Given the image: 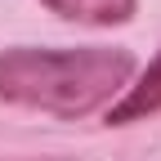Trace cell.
Instances as JSON below:
<instances>
[{
	"label": "cell",
	"instance_id": "cell-1",
	"mask_svg": "<svg viewBox=\"0 0 161 161\" xmlns=\"http://www.w3.org/2000/svg\"><path fill=\"white\" fill-rule=\"evenodd\" d=\"M134 54L121 45H76L0 49V103L49 112L58 121H80L98 108H112L134 76Z\"/></svg>",
	"mask_w": 161,
	"mask_h": 161
},
{
	"label": "cell",
	"instance_id": "cell-2",
	"mask_svg": "<svg viewBox=\"0 0 161 161\" xmlns=\"http://www.w3.org/2000/svg\"><path fill=\"white\" fill-rule=\"evenodd\" d=\"M161 112V54L139 72L134 85H125V94L108 108V125H130V121H143Z\"/></svg>",
	"mask_w": 161,
	"mask_h": 161
},
{
	"label": "cell",
	"instance_id": "cell-3",
	"mask_svg": "<svg viewBox=\"0 0 161 161\" xmlns=\"http://www.w3.org/2000/svg\"><path fill=\"white\" fill-rule=\"evenodd\" d=\"M45 9H54L67 23H85V27H121L130 23L139 0H40Z\"/></svg>",
	"mask_w": 161,
	"mask_h": 161
},
{
	"label": "cell",
	"instance_id": "cell-4",
	"mask_svg": "<svg viewBox=\"0 0 161 161\" xmlns=\"http://www.w3.org/2000/svg\"><path fill=\"white\" fill-rule=\"evenodd\" d=\"M27 161H67V157H27Z\"/></svg>",
	"mask_w": 161,
	"mask_h": 161
}]
</instances>
